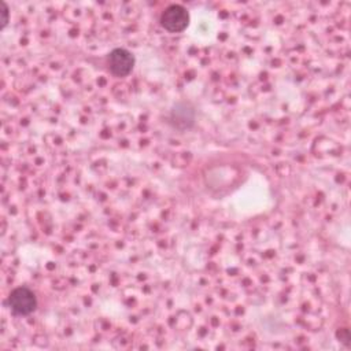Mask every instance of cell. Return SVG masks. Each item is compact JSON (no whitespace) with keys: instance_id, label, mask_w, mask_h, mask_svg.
I'll return each mask as SVG.
<instances>
[{"instance_id":"1","label":"cell","mask_w":351,"mask_h":351,"mask_svg":"<svg viewBox=\"0 0 351 351\" xmlns=\"http://www.w3.org/2000/svg\"><path fill=\"white\" fill-rule=\"evenodd\" d=\"M8 307L16 315H29L37 307V298L32 289L18 287L8 296Z\"/></svg>"},{"instance_id":"2","label":"cell","mask_w":351,"mask_h":351,"mask_svg":"<svg viewBox=\"0 0 351 351\" xmlns=\"http://www.w3.org/2000/svg\"><path fill=\"white\" fill-rule=\"evenodd\" d=\"M189 23L188 11L178 4L169 5L160 15V25L170 33H180L186 29Z\"/></svg>"},{"instance_id":"3","label":"cell","mask_w":351,"mask_h":351,"mask_svg":"<svg viewBox=\"0 0 351 351\" xmlns=\"http://www.w3.org/2000/svg\"><path fill=\"white\" fill-rule=\"evenodd\" d=\"M110 70L117 77H125L134 67V56L125 48H115L108 55Z\"/></svg>"},{"instance_id":"4","label":"cell","mask_w":351,"mask_h":351,"mask_svg":"<svg viewBox=\"0 0 351 351\" xmlns=\"http://www.w3.org/2000/svg\"><path fill=\"white\" fill-rule=\"evenodd\" d=\"M8 16H10V11H8V5L1 1V29H4L8 23Z\"/></svg>"}]
</instances>
